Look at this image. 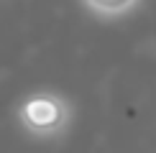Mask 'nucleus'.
<instances>
[{
    "label": "nucleus",
    "instance_id": "f257e3e1",
    "mask_svg": "<svg viewBox=\"0 0 156 153\" xmlns=\"http://www.w3.org/2000/svg\"><path fill=\"white\" fill-rule=\"evenodd\" d=\"M18 123L34 138H62L72 125V105L56 92H34L18 105Z\"/></svg>",
    "mask_w": 156,
    "mask_h": 153
},
{
    "label": "nucleus",
    "instance_id": "f03ea898",
    "mask_svg": "<svg viewBox=\"0 0 156 153\" xmlns=\"http://www.w3.org/2000/svg\"><path fill=\"white\" fill-rule=\"evenodd\" d=\"M84 5L102 18H118V15H126L128 10H133L138 5V0H84Z\"/></svg>",
    "mask_w": 156,
    "mask_h": 153
}]
</instances>
